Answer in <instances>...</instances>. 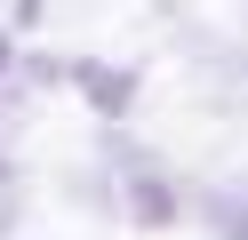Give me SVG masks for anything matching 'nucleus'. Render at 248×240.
Returning <instances> with one entry per match:
<instances>
[{
    "label": "nucleus",
    "mask_w": 248,
    "mask_h": 240,
    "mask_svg": "<svg viewBox=\"0 0 248 240\" xmlns=\"http://www.w3.org/2000/svg\"><path fill=\"white\" fill-rule=\"evenodd\" d=\"M64 72H72V88H80L88 104L104 112V120H120V112H136V72H128V64H104V56H72Z\"/></svg>",
    "instance_id": "nucleus-1"
},
{
    "label": "nucleus",
    "mask_w": 248,
    "mask_h": 240,
    "mask_svg": "<svg viewBox=\"0 0 248 240\" xmlns=\"http://www.w3.org/2000/svg\"><path fill=\"white\" fill-rule=\"evenodd\" d=\"M120 176H128V184H120V216H136L144 232H168V224H176V192L160 184V168L144 160V168H120Z\"/></svg>",
    "instance_id": "nucleus-2"
},
{
    "label": "nucleus",
    "mask_w": 248,
    "mask_h": 240,
    "mask_svg": "<svg viewBox=\"0 0 248 240\" xmlns=\"http://www.w3.org/2000/svg\"><path fill=\"white\" fill-rule=\"evenodd\" d=\"M200 224H208L216 240H248V184H216V192H200Z\"/></svg>",
    "instance_id": "nucleus-3"
},
{
    "label": "nucleus",
    "mask_w": 248,
    "mask_h": 240,
    "mask_svg": "<svg viewBox=\"0 0 248 240\" xmlns=\"http://www.w3.org/2000/svg\"><path fill=\"white\" fill-rule=\"evenodd\" d=\"M232 80H248V56H232ZM224 104H232V112H240V104H248V88H232V96H224Z\"/></svg>",
    "instance_id": "nucleus-4"
},
{
    "label": "nucleus",
    "mask_w": 248,
    "mask_h": 240,
    "mask_svg": "<svg viewBox=\"0 0 248 240\" xmlns=\"http://www.w3.org/2000/svg\"><path fill=\"white\" fill-rule=\"evenodd\" d=\"M8 64H16V56H8V32H0V80H8Z\"/></svg>",
    "instance_id": "nucleus-5"
}]
</instances>
